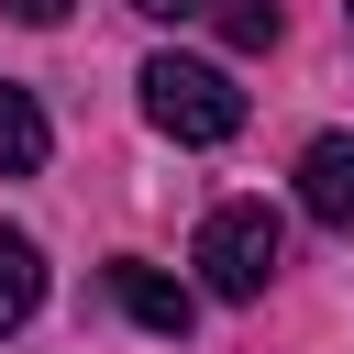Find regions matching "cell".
<instances>
[{"label": "cell", "mask_w": 354, "mask_h": 354, "mask_svg": "<svg viewBox=\"0 0 354 354\" xmlns=\"http://www.w3.org/2000/svg\"><path fill=\"white\" fill-rule=\"evenodd\" d=\"M144 122L166 133V144H232L243 133V88L221 77V66H199V55H144Z\"/></svg>", "instance_id": "cell-1"}, {"label": "cell", "mask_w": 354, "mask_h": 354, "mask_svg": "<svg viewBox=\"0 0 354 354\" xmlns=\"http://www.w3.org/2000/svg\"><path fill=\"white\" fill-rule=\"evenodd\" d=\"M277 254H288V232H277L266 199H221V210L199 221V288H210V299H266Z\"/></svg>", "instance_id": "cell-2"}, {"label": "cell", "mask_w": 354, "mask_h": 354, "mask_svg": "<svg viewBox=\"0 0 354 354\" xmlns=\"http://www.w3.org/2000/svg\"><path fill=\"white\" fill-rule=\"evenodd\" d=\"M111 299H122L144 332H166V343H188V321H199V299H188L166 266H144V254H122V266H111Z\"/></svg>", "instance_id": "cell-3"}, {"label": "cell", "mask_w": 354, "mask_h": 354, "mask_svg": "<svg viewBox=\"0 0 354 354\" xmlns=\"http://www.w3.org/2000/svg\"><path fill=\"white\" fill-rule=\"evenodd\" d=\"M299 210H310L321 232H354V133H321V144L299 155Z\"/></svg>", "instance_id": "cell-4"}, {"label": "cell", "mask_w": 354, "mask_h": 354, "mask_svg": "<svg viewBox=\"0 0 354 354\" xmlns=\"http://www.w3.org/2000/svg\"><path fill=\"white\" fill-rule=\"evenodd\" d=\"M33 310H44V254H33V232L0 221V332H22Z\"/></svg>", "instance_id": "cell-5"}, {"label": "cell", "mask_w": 354, "mask_h": 354, "mask_svg": "<svg viewBox=\"0 0 354 354\" xmlns=\"http://www.w3.org/2000/svg\"><path fill=\"white\" fill-rule=\"evenodd\" d=\"M44 144H55V133H44L33 88H11V77H0V177H33V166H44Z\"/></svg>", "instance_id": "cell-6"}, {"label": "cell", "mask_w": 354, "mask_h": 354, "mask_svg": "<svg viewBox=\"0 0 354 354\" xmlns=\"http://www.w3.org/2000/svg\"><path fill=\"white\" fill-rule=\"evenodd\" d=\"M210 11H221V44L232 55H266L277 44V0H210Z\"/></svg>", "instance_id": "cell-7"}, {"label": "cell", "mask_w": 354, "mask_h": 354, "mask_svg": "<svg viewBox=\"0 0 354 354\" xmlns=\"http://www.w3.org/2000/svg\"><path fill=\"white\" fill-rule=\"evenodd\" d=\"M0 11H11V22H33V33H44V22H66V11H77V0H0Z\"/></svg>", "instance_id": "cell-8"}, {"label": "cell", "mask_w": 354, "mask_h": 354, "mask_svg": "<svg viewBox=\"0 0 354 354\" xmlns=\"http://www.w3.org/2000/svg\"><path fill=\"white\" fill-rule=\"evenodd\" d=\"M144 22H188V11H210V0H133Z\"/></svg>", "instance_id": "cell-9"}, {"label": "cell", "mask_w": 354, "mask_h": 354, "mask_svg": "<svg viewBox=\"0 0 354 354\" xmlns=\"http://www.w3.org/2000/svg\"><path fill=\"white\" fill-rule=\"evenodd\" d=\"M343 22H354V0H343Z\"/></svg>", "instance_id": "cell-10"}]
</instances>
